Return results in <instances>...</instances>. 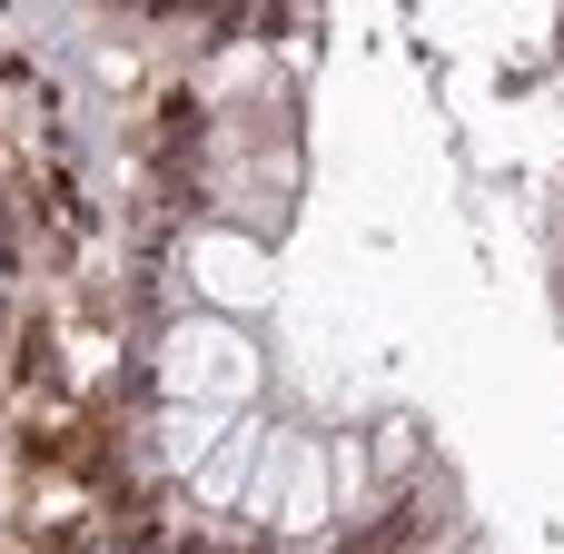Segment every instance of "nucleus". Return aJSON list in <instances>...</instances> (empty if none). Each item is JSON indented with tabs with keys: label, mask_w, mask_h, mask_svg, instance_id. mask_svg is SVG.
I'll return each mask as SVG.
<instances>
[{
	"label": "nucleus",
	"mask_w": 564,
	"mask_h": 554,
	"mask_svg": "<svg viewBox=\"0 0 564 554\" xmlns=\"http://www.w3.org/2000/svg\"><path fill=\"white\" fill-rule=\"evenodd\" d=\"M159 397H169V406H218V416H238V406L258 397V347H248L228 317H178V327L159 337Z\"/></svg>",
	"instance_id": "1"
},
{
	"label": "nucleus",
	"mask_w": 564,
	"mask_h": 554,
	"mask_svg": "<svg viewBox=\"0 0 564 554\" xmlns=\"http://www.w3.org/2000/svg\"><path fill=\"white\" fill-rule=\"evenodd\" d=\"M268 515H278V535H327V446H307V436H268Z\"/></svg>",
	"instance_id": "2"
},
{
	"label": "nucleus",
	"mask_w": 564,
	"mask_h": 554,
	"mask_svg": "<svg viewBox=\"0 0 564 554\" xmlns=\"http://www.w3.org/2000/svg\"><path fill=\"white\" fill-rule=\"evenodd\" d=\"M188 268H198V287H208L218 307H238V317L278 297V268H268V248H248L238 228H198V238H188Z\"/></svg>",
	"instance_id": "3"
},
{
	"label": "nucleus",
	"mask_w": 564,
	"mask_h": 554,
	"mask_svg": "<svg viewBox=\"0 0 564 554\" xmlns=\"http://www.w3.org/2000/svg\"><path fill=\"white\" fill-rule=\"evenodd\" d=\"M228 426H238V416H218V406H169V456L198 476V466L218 456V436H228Z\"/></svg>",
	"instance_id": "4"
},
{
	"label": "nucleus",
	"mask_w": 564,
	"mask_h": 554,
	"mask_svg": "<svg viewBox=\"0 0 564 554\" xmlns=\"http://www.w3.org/2000/svg\"><path fill=\"white\" fill-rule=\"evenodd\" d=\"M258 446H268V436H258V426L238 416V426L218 436V456L198 466V496H208V506H218V496H238V476H248V456H258Z\"/></svg>",
	"instance_id": "5"
}]
</instances>
